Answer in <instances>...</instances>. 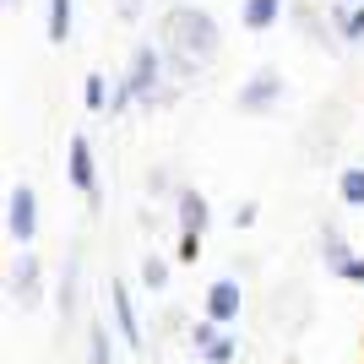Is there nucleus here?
I'll return each mask as SVG.
<instances>
[{"instance_id": "5", "label": "nucleus", "mask_w": 364, "mask_h": 364, "mask_svg": "<svg viewBox=\"0 0 364 364\" xmlns=\"http://www.w3.org/2000/svg\"><path fill=\"white\" fill-rule=\"evenodd\" d=\"M71 185L87 201H98V168H92V147L87 136H71Z\"/></svg>"}, {"instance_id": "7", "label": "nucleus", "mask_w": 364, "mask_h": 364, "mask_svg": "<svg viewBox=\"0 0 364 364\" xmlns=\"http://www.w3.org/2000/svg\"><path fill=\"white\" fill-rule=\"evenodd\" d=\"M109 299H114V321H120V337L131 343V348H141V321H136V310H131V294H125V283H109Z\"/></svg>"}, {"instance_id": "19", "label": "nucleus", "mask_w": 364, "mask_h": 364, "mask_svg": "<svg viewBox=\"0 0 364 364\" xmlns=\"http://www.w3.org/2000/svg\"><path fill=\"white\" fill-rule=\"evenodd\" d=\"M343 6H364V0H343Z\"/></svg>"}, {"instance_id": "1", "label": "nucleus", "mask_w": 364, "mask_h": 364, "mask_svg": "<svg viewBox=\"0 0 364 364\" xmlns=\"http://www.w3.org/2000/svg\"><path fill=\"white\" fill-rule=\"evenodd\" d=\"M158 49L164 55H185V60L207 65L218 55V22L201 6H168L164 28H158Z\"/></svg>"}, {"instance_id": "16", "label": "nucleus", "mask_w": 364, "mask_h": 364, "mask_svg": "<svg viewBox=\"0 0 364 364\" xmlns=\"http://www.w3.org/2000/svg\"><path fill=\"white\" fill-rule=\"evenodd\" d=\"M87 348H92V364H109V337H104V326H87Z\"/></svg>"}, {"instance_id": "10", "label": "nucleus", "mask_w": 364, "mask_h": 364, "mask_svg": "<svg viewBox=\"0 0 364 364\" xmlns=\"http://www.w3.org/2000/svg\"><path fill=\"white\" fill-rule=\"evenodd\" d=\"M196 348H201L207 364H228L234 359V337H218L213 326H196Z\"/></svg>"}, {"instance_id": "15", "label": "nucleus", "mask_w": 364, "mask_h": 364, "mask_svg": "<svg viewBox=\"0 0 364 364\" xmlns=\"http://www.w3.org/2000/svg\"><path fill=\"white\" fill-rule=\"evenodd\" d=\"M82 98H87V109H92V114L104 109V76H98V71H87V82H82Z\"/></svg>"}, {"instance_id": "17", "label": "nucleus", "mask_w": 364, "mask_h": 364, "mask_svg": "<svg viewBox=\"0 0 364 364\" xmlns=\"http://www.w3.org/2000/svg\"><path fill=\"white\" fill-rule=\"evenodd\" d=\"M141 277H147V289H164V283H168V267H164V261H158V256H147V267H141Z\"/></svg>"}, {"instance_id": "14", "label": "nucleus", "mask_w": 364, "mask_h": 364, "mask_svg": "<svg viewBox=\"0 0 364 364\" xmlns=\"http://www.w3.org/2000/svg\"><path fill=\"white\" fill-rule=\"evenodd\" d=\"M337 191H343V201H348V207H364V168H343Z\"/></svg>"}, {"instance_id": "8", "label": "nucleus", "mask_w": 364, "mask_h": 364, "mask_svg": "<svg viewBox=\"0 0 364 364\" xmlns=\"http://www.w3.org/2000/svg\"><path fill=\"white\" fill-rule=\"evenodd\" d=\"M277 11H283V0H245V6H240V22L250 33H267L277 22Z\"/></svg>"}, {"instance_id": "2", "label": "nucleus", "mask_w": 364, "mask_h": 364, "mask_svg": "<svg viewBox=\"0 0 364 364\" xmlns=\"http://www.w3.org/2000/svg\"><path fill=\"white\" fill-rule=\"evenodd\" d=\"M164 49L158 44H141L136 60H131V76H125V98H147L152 87H158V76H164Z\"/></svg>"}, {"instance_id": "6", "label": "nucleus", "mask_w": 364, "mask_h": 364, "mask_svg": "<svg viewBox=\"0 0 364 364\" xmlns=\"http://www.w3.org/2000/svg\"><path fill=\"white\" fill-rule=\"evenodd\" d=\"M207 316H213L218 326H228V321L240 316V283H234V277H223V283L207 289Z\"/></svg>"}, {"instance_id": "18", "label": "nucleus", "mask_w": 364, "mask_h": 364, "mask_svg": "<svg viewBox=\"0 0 364 364\" xmlns=\"http://www.w3.org/2000/svg\"><path fill=\"white\" fill-rule=\"evenodd\" d=\"M141 11V0H120V16H136Z\"/></svg>"}, {"instance_id": "4", "label": "nucleus", "mask_w": 364, "mask_h": 364, "mask_svg": "<svg viewBox=\"0 0 364 364\" xmlns=\"http://www.w3.org/2000/svg\"><path fill=\"white\" fill-rule=\"evenodd\" d=\"M277 92H283V76H277V71H261V76H250V82L240 87V109H245V114L272 109V104H277Z\"/></svg>"}, {"instance_id": "13", "label": "nucleus", "mask_w": 364, "mask_h": 364, "mask_svg": "<svg viewBox=\"0 0 364 364\" xmlns=\"http://www.w3.org/2000/svg\"><path fill=\"white\" fill-rule=\"evenodd\" d=\"M337 33H343V38H348V44H359L364 38V6H343V11H337Z\"/></svg>"}, {"instance_id": "20", "label": "nucleus", "mask_w": 364, "mask_h": 364, "mask_svg": "<svg viewBox=\"0 0 364 364\" xmlns=\"http://www.w3.org/2000/svg\"><path fill=\"white\" fill-rule=\"evenodd\" d=\"M6 6H16V0H6Z\"/></svg>"}, {"instance_id": "12", "label": "nucleus", "mask_w": 364, "mask_h": 364, "mask_svg": "<svg viewBox=\"0 0 364 364\" xmlns=\"http://www.w3.org/2000/svg\"><path fill=\"white\" fill-rule=\"evenodd\" d=\"M180 223H185V234H201V223H207V207H201L196 191H185V196H180Z\"/></svg>"}, {"instance_id": "11", "label": "nucleus", "mask_w": 364, "mask_h": 364, "mask_svg": "<svg viewBox=\"0 0 364 364\" xmlns=\"http://www.w3.org/2000/svg\"><path fill=\"white\" fill-rule=\"evenodd\" d=\"M71 38V0H49V44Z\"/></svg>"}, {"instance_id": "3", "label": "nucleus", "mask_w": 364, "mask_h": 364, "mask_svg": "<svg viewBox=\"0 0 364 364\" xmlns=\"http://www.w3.org/2000/svg\"><path fill=\"white\" fill-rule=\"evenodd\" d=\"M16 245H33L38 234V196H33V185H11V218H6Z\"/></svg>"}, {"instance_id": "9", "label": "nucleus", "mask_w": 364, "mask_h": 364, "mask_svg": "<svg viewBox=\"0 0 364 364\" xmlns=\"http://www.w3.org/2000/svg\"><path fill=\"white\" fill-rule=\"evenodd\" d=\"M11 283H16V299H22V304H33V299H38V261H33L28 250L16 256V267H11Z\"/></svg>"}]
</instances>
